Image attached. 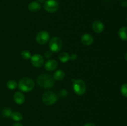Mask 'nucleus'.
<instances>
[{"instance_id": "1", "label": "nucleus", "mask_w": 127, "mask_h": 126, "mask_svg": "<svg viewBox=\"0 0 127 126\" xmlns=\"http://www.w3.org/2000/svg\"><path fill=\"white\" fill-rule=\"evenodd\" d=\"M54 79L47 74H40L37 77V84L43 88H51L54 85Z\"/></svg>"}, {"instance_id": "2", "label": "nucleus", "mask_w": 127, "mask_h": 126, "mask_svg": "<svg viewBox=\"0 0 127 126\" xmlns=\"http://www.w3.org/2000/svg\"><path fill=\"white\" fill-rule=\"evenodd\" d=\"M35 84L33 80L29 77H24L21 79L17 85L18 88L22 92H29L34 88Z\"/></svg>"}, {"instance_id": "3", "label": "nucleus", "mask_w": 127, "mask_h": 126, "mask_svg": "<svg viewBox=\"0 0 127 126\" xmlns=\"http://www.w3.org/2000/svg\"><path fill=\"white\" fill-rule=\"evenodd\" d=\"M73 88L76 95L81 96L85 93L86 91V85L84 80L81 79H72Z\"/></svg>"}, {"instance_id": "4", "label": "nucleus", "mask_w": 127, "mask_h": 126, "mask_svg": "<svg viewBox=\"0 0 127 126\" xmlns=\"http://www.w3.org/2000/svg\"><path fill=\"white\" fill-rule=\"evenodd\" d=\"M62 47H63V42L59 37H53L49 40L48 48L52 53H58L60 51Z\"/></svg>"}, {"instance_id": "5", "label": "nucleus", "mask_w": 127, "mask_h": 126, "mask_svg": "<svg viewBox=\"0 0 127 126\" xmlns=\"http://www.w3.org/2000/svg\"><path fill=\"white\" fill-rule=\"evenodd\" d=\"M57 95L52 91H47L42 95V100L46 105H52L57 101Z\"/></svg>"}, {"instance_id": "6", "label": "nucleus", "mask_w": 127, "mask_h": 126, "mask_svg": "<svg viewBox=\"0 0 127 126\" xmlns=\"http://www.w3.org/2000/svg\"><path fill=\"white\" fill-rule=\"evenodd\" d=\"M43 8L49 13H53L59 9V3L56 0H46L43 3Z\"/></svg>"}, {"instance_id": "7", "label": "nucleus", "mask_w": 127, "mask_h": 126, "mask_svg": "<svg viewBox=\"0 0 127 126\" xmlns=\"http://www.w3.org/2000/svg\"><path fill=\"white\" fill-rule=\"evenodd\" d=\"M35 40L39 44H45L50 40V34L45 30L38 32L35 36Z\"/></svg>"}, {"instance_id": "8", "label": "nucleus", "mask_w": 127, "mask_h": 126, "mask_svg": "<svg viewBox=\"0 0 127 126\" xmlns=\"http://www.w3.org/2000/svg\"><path fill=\"white\" fill-rule=\"evenodd\" d=\"M31 61L33 66H34L35 67L39 68L43 65L44 59L43 56L40 54H35L31 56Z\"/></svg>"}, {"instance_id": "9", "label": "nucleus", "mask_w": 127, "mask_h": 126, "mask_svg": "<svg viewBox=\"0 0 127 126\" xmlns=\"http://www.w3.org/2000/svg\"><path fill=\"white\" fill-rule=\"evenodd\" d=\"M104 27H104V23L98 20L94 21L92 24V28L97 33H102L104 31Z\"/></svg>"}, {"instance_id": "10", "label": "nucleus", "mask_w": 127, "mask_h": 126, "mask_svg": "<svg viewBox=\"0 0 127 126\" xmlns=\"http://www.w3.org/2000/svg\"><path fill=\"white\" fill-rule=\"evenodd\" d=\"M82 43L84 45L89 46L91 45L94 42V38L93 36L89 33H84L82 35L81 38Z\"/></svg>"}, {"instance_id": "11", "label": "nucleus", "mask_w": 127, "mask_h": 126, "mask_svg": "<svg viewBox=\"0 0 127 126\" xmlns=\"http://www.w3.org/2000/svg\"><path fill=\"white\" fill-rule=\"evenodd\" d=\"M58 67V63L57 61L54 59H50L45 64V69L47 71H53L55 70Z\"/></svg>"}, {"instance_id": "12", "label": "nucleus", "mask_w": 127, "mask_h": 126, "mask_svg": "<svg viewBox=\"0 0 127 126\" xmlns=\"http://www.w3.org/2000/svg\"><path fill=\"white\" fill-rule=\"evenodd\" d=\"M13 99L16 104L22 105L25 101V96L22 93L20 92V91H17L14 94Z\"/></svg>"}, {"instance_id": "13", "label": "nucleus", "mask_w": 127, "mask_h": 126, "mask_svg": "<svg viewBox=\"0 0 127 126\" xmlns=\"http://www.w3.org/2000/svg\"><path fill=\"white\" fill-rule=\"evenodd\" d=\"M42 7L41 4L38 1H32L28 5V9L31 12H35L40 11Z\"/></svg>"}, {"instance_id": "14", "label": "nucleus", "mask_w": 127, "mask_h": 126, "mask_svg": "<svg viewBox=\"0 0 127 126\" xmlns=\"http://www.w3.org/2000/svg\"><path fill=\"white\" fill-rule=\"evenodd\" d=\"M118 35L122 40L127 41V27L124 26L121 27L118 32Z\"/></svg>"}, {"instance_id": "15", "label": "nucleus", "mask_w": 127, "mask_h": 126, "mask_svg": "<svg viewBox=\"0 0 127 126\" xmlns=\"http://www.w3.org/2000/svg\"><path fill=\"white\" fill-rule=\"evenodd\" d=\"M65 77V73L63 70H58L53 74V79L54 80H57V81H60V80H63Z\"/></svg>"}, {"instance_id": "16", "label": "nucleus", "mask_w": 127, "mask_h": 126, "mask_svg": "<svg viewBox=\"0 0 127 126\" xmlns=\"http://www.w3.org/2000/svg\"><path fill=\"white\" fill-rule=\"evenodd\" d=\"M11 117L12 120L16 122H19L23 119V115L19 112H12L11 115Z\"/></svg>"}, {"instance_id": "17", "label": "nucleus", "mask_w": 127, "mask_h": 126, "mask_svg": "<svg viewBox=\"0 0 127 126\" xmlns=\"http://www.w3.org/2000/svg\"><path fill=\"white\" fill-rule=\"evenodd\" d=\"M60 61L63 63H66L69 60V54L66 52H63L58 56Z\"/></svg>"}, {"instance_id": "18", "label": "nucleus", "mask_w": 127, "mask_h": 126, "mask_svg": "<svg viewBox=\"0 0 127 126\" xmlns=\"http://www.w3.org/2000/svg\"><path fill=\"white\" fill-rule=\"evenodd\" d=\"M6 85H7V87L8 88L9 90H14V89H16V88H17V83L16 82L15 80H9V81L7 82Z\"/></svg>"}, {"instance_id": "19", "label": "nucleus", "mask_w": 127, "mask_h": 126, "mask_svg": "<svg viewBox=\"0 0 127 126\" xmlns=\"http://www.w3.org/2000/svg\"><path fill=\"white\" fill-rule=\"evenodd\" d=\"M21 57H22V59H25V60H28V59H31V56H31V52L27 50L22 51L21 52Z\"/></svg>"}, {"instance_id": "20", "label": "nucleus", "mask_w": 127, "mask_h": 126, "mask_svg": "<svg viewBox=\"0 0 127 126\" xmlns=\"http://www.w3.org/2000/svg\"><path fill=\"white\" fill-rule=\"evenodd\" d=\"M12 110L9 108H5L2 109V115L5 117H11V115L12 114Z\"/></svg>"}, {"instance_id": "21", "label": "nucleus", "mask_w": 127, "mask_h": 126, "mask_svg": "<svg viewBox=\"0 0 127 126\" xmlns=\"http://www.w3.org/2000/svg\"><path fill=\"white\" fill-rule=\"evenodd\" d=\"M120 92H121L122 95L124 96V97L127 98V84H123L120 88Z\"/></svg>"}, {"instance_id": "22", "label": "nucleus", "mask_w": 127, "mask_h": 126, "mask_svg": "<svg viewBox=\"0 0 127 126\" xmlns=\"http://www.w3.org/2000/svg\"><path fill=\"white\" fill-rule=\"evenodd\" d=\"M52 51H46L44 54V57L46 59H49L52 57Z\"/></svg>"}, {"instance_id": "23", "label": "nucleus", "mask_w": 127, "mask_h": 126, "mask_svg": "<svg viewBox=\"0 0 127 126\" xmlns=\"http://www.w3.org/2000/svg\"><path fill=\"white\" fill-rule=\"evenodd\" d=\"M77 58H78V56H77V54H74V53H73L71 55H69V59H71V61L76 60Z\"/></svg>"}, {"instance_id": "24", "label": "nucleus", "mask_w": 127, "mask_h": 126, "mask_svg": "<svg viewBox=\"0 0 127 126\" xmlns=\"http://www.w3.org/2000/svg\"><path fill=\"white\" fill-rule=\"evenodd\" d=\"M11 126H24L22 124L20 123V122H16V123L13 124Z\"/></svg>"}, {"instance_id": "25", "label": "nucleus", "mask_w": 127, "mask_h": 126, "mask_svg": "<svg viewBox=\"0 0 127 126\" xmlns=\"http://www.w3.org/2000/svg\"><path fill=\"white\" fill-rule=\"evenodd\" d=\"M64 93H67V91H66L65 90H61V91H60V95H61V96H63V97H64Z\"/></svg>"}, {"instance_id": "26", "label": "nucleus", "mask_w": 127, "mask_h": 126, "mask_svg": "<svg viewBox=\"0 0 127 126\" xmlns=\"http://www.w3.org/2000/svg\"><path fill=\"white\" fill-rule=\"evenodd\" d=\"M122 6L124 7H127V1H124L122 2Z\"/></svg>"}, {"instance_id": "27", "label": "nucleus", "mask_w": 127, "mask_h": 126, "mask_svg": "<svg viewBox=\"0 0 127 126\" xmlns=\"http://www.w3.org/2000/svg\"><path fill=\"white\" fill-rule=\"evenodd\" d=\"M84 126H96L94 124L91 123V122H89V123L86 124L85 125H84Z\"/></svg>"}, {"instance_id": "28", "label": "nucleus", "mask_w": 127, "mask_h": 126, "mask_svg": "<svg viewBox=\"0 0 127 126\" xmlns=\"http://www.w3.org/2000/svg\"><path fill=\"white\" fill-rule=\"evenodd\" d=\"M38 1V2H40V3H44L45 2L46 0H37Z\"/></svg>"}, {"instance_id": "29", "label": "nucleus", "mask_w": 127, "mask_h": 126, "mask_svg": "<svg viewBox=\"0 0 127 126\" xmlns=\"http://www.w3.org/2000/svg\"><path fill=\"white\" fill-rule=\"evenodd\" d=\"M125 60L127 61V53L125 54Z\"/></svg>"}, {"instance_id": "30", "label": "nucleus", "mask_w": 127, "mask_h": 126, "mask_svg": "<svg viewBox=\"0 0 127 126\" xmlns=\"http://www.w3.org/2000/svg\"></svg>"}]
</instances>
